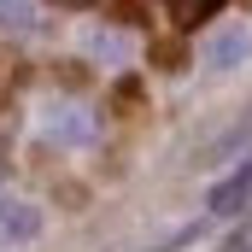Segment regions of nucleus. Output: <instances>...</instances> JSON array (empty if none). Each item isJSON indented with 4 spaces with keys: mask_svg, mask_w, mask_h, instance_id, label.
Here are the masks:
<instances>
[{
    "mask_svg": "<svg viewBox=\"0 0 252 252\" xmlns=\"http://www.w3.org/2000/svg\"><path fill=\"white\" fill-rule=\"evenodd\" d=\"M35 235H41V205H30V199H0V241L24 247V241H35Z\"/></svg>",
    "mask_w": 252,
    "mask_h": 252,
    "instance_id": "f257e3e1",
    "label": "nucleus"
},
{
    "mask_svg": "<svg viewBox=\"0 0 252 252\" xmlns=\"http://www.w3.org/2000/svg\"><path fill=\"white\" fill-rule=\"evenodd\" d=\"M247 53H252V35L241 24H229V30H217V35L205 41V64H211V70H229V64H241Z\"/></svg>",
    "mask_w": 252,
    "mask_h": 252,
    "instance_id": "f03ea898",
    "label": "nucleus"
},
{
    "mask_svg": "<svg viewBox=\"0 0 252 252\" xmlns=\"http://www.w3.org/2000/svg\"><path fill=\"white\" fill-rule=\"evenodd\" d=\"M247 199H252V158L229 176V182H217V188H211V211H241Z\"/></svg>",
    "mask_w": 252,
    "mask_h": 252,
    "instance_id": "7ed1b4c3",
    "label": "nucleus"
},
{
    "mask_svg": "<svg viewBox=\"0 0 252 252\" xmlns=\"http://www.w3.org/2000/svg\"><path fill=\"white\" fill-rule=\"evenodd\" d=\"M47 135H53V141H70V147H76V141H88V112L64 106L59 118H47Z\"/></svg>",
    "mask_w": 252,
    "mask_h": 252,
    "instance_id": "20e7f679",
    "label": "nucleus"
},
{
    "mask_svg": "<svg viewBox=\"0 0 252 252\" xmlns=\"http://www.w3.org/2000/svg\"><path fill=\"white\" fill-rule=\"evenodd\" d=\"M88 53L106 59V64H124L129 59V41L118 35V30H94V35H88Z\"/></svg>",
    "mask_w": 252,
    "mask_h": 252,
    "instance_id": "39448f33",
    "label": "nucleus"
},
{
    "mask_svg": "<svg viewBox=\"0 0 252 252\" xmlns=\"http://www.w3.org/2000/svg\"><path fill=\"white\" fill-rule=\"evenodd\" d=\"M30 24H35V0H0V30L24 35Z\"/></svg>",
    "mask_w": 252,
    "mask_h": 252,
    "instance_id": "423d86ee",
    "label": "nucleus"
},
{
    "mask_svg": "<svg viewBox=\"0 0 252 252\" xmlns=\"http://www.w3.org/2000/svg\"><path fill=\"white\" fill-rule=\"evenodd\" d=\"M205 12H217V0H176V18H205Z\"/></svg>",
    "mask_w": 252,
    "mask_h": 252,
    "instance_id": "0eeeda50",
    "label": "nucleus"
},
{
    "mask_svg": "<svg viewBox=\"0 0 252 252\" xmlns=\"http://www.w3.org/2000/svg\"><path fill=\"white\" fill-rule=\"evenodd\" d=\"M223 252H252V217L235 229V235H229V241H223Z\"/></svg>",
    "mask_w": 252,
    "mask_h": 252,
    "instance_id": "6e6552de",
    "label": "nucleus"
},
{
    "mask_svg": "<svg viewBox=\"0 0 252 252\" xmlns=\"http://www.w3.org/2000/svg\"><path fill=\"white\" fill-rule=\"evenodd\" d=\"M53 6H88V0H53Z\"/></svg>",
    "mask_w": 252,
    "mask_h": 252,
    "instance_id": "1a4fd4ad",
    "label": "nucleus"
}]
</instances>
